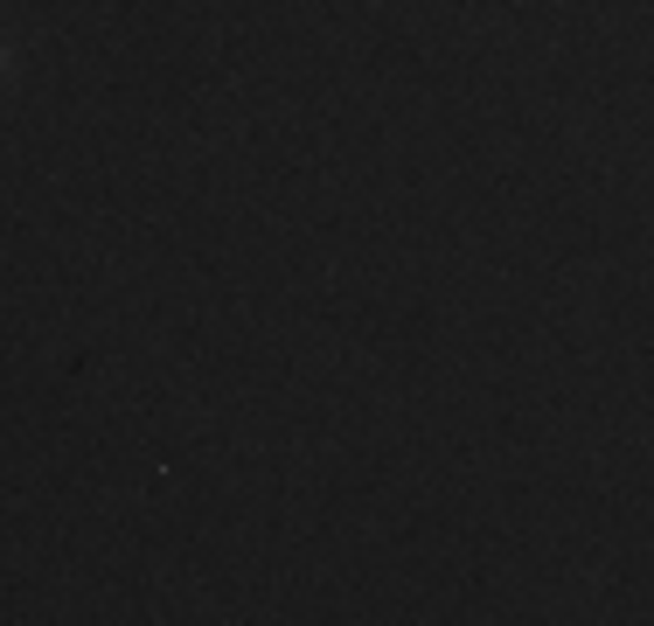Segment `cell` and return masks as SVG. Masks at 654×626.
<instances>
[{
  "instance_id": "6da1fadb",
  "label": "cell",
  "mask_w": 654,
  "mask_h": 626,
  "mask_svg": "<svg viewBox=\"0 0 654 626\" xmlns=\"http://www.w3.org/2000/svg\"><path fill=\"white\" fill-rule=\"evenodd\" d=\"M0 63H8V56H0Z\"/></svg>"
}]
</instances>
